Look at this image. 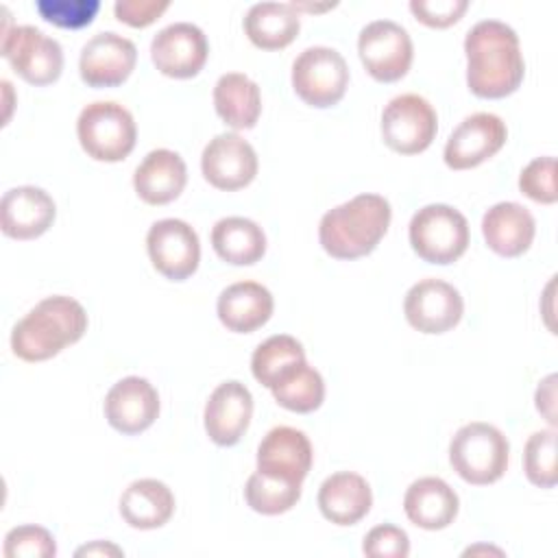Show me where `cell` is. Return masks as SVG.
<instances>
[{"instance_id":"7c38bea8","label":"cell","mask_w":558,"mask_h":558,"mask_svg":"<svg viewBox=\"0 0 558 558\" xmlns=\"http://www.w3.org/2000/svg\"><path fill=\"white\" fill-rule=\"evenodd\" d=\"M408 323L421 333H445L453 329L464 312L460 292L442 279H421L403 301Z\"/></svg>"},{"instance_id":"4fadbf2b","label":"cell","mask_w":558,"mask_h":558,"mask_svg":"<svg viewBox=\"0 0 558 558\" xmlns=\"http://www.w3.org/2000/svg\"><path fill=\"white\" fill-rule=\"evenodd\" d=\"M209 54L205 33L190 22L163 26L150 41V59L155 68L172 78L196 76Z\"/></svg>"},{"instance_id":"60d3db41","label":"cell","mask_w":558,"mask_h":558,"mask_svg":"<svg viewBox=\"0 0 558 558\" xmlns=\"http://www.w3.org/2000/svg\"><path fill=\"white\" fill-rule=\"evenodd\" d=\"M76 556H122V549L107 541H94L76 549Z\"/></svg>"},{"instance_id":"2e32d148","label":"cell","mask_w":558,"mask_h":558,"mask_svg":"<svg viewBox=\"0 0 558 558\" xmlns=\"http://www.w3.org/2000/svg\"><path fill=\"white\" fill-rule=\"evenodd\" d=\"M203 177L218 190H240L257 174L255 148L238 133H220L201 155Z\"/></svg>"},{"instance_id":"8fae6325","label":"cell","mask_w":558,"mask_h":558,"mask_svg":"<svg viewBox=\"0 0 558 558\" xmlns=\"http://www.w3.org/2000/svg\"><path fill=\"white\" fill-rule=\"evenodd\" d=\"M146 248L153 266L172 281L187 279L201 262V242L196 231L179 218L157 220L146 235Z\"/></svg>"},{"instance_id":"d6a6232c","label":"cell","mask_w":558,"mask_h":558,"mask_svg":"<svg viewBox=\"0 0 558 558\" xmlns=\"http://www.w3.org/2000/svg\"><path fill=\"white\" fill-rule=\"evenodd\" d=\"M523 469L527 480L534 486L551 488L558 480L556 471V432L554 429H541L534 432L523 451Z\"/></svg>"},{"instance_id":"8d00e7d4","label":"cell","mask_w":558,"mask_h":558,"mask_svg":"<svg viewBox=\"0 0 558 558\" xmlns=\"http://www.w3.org/2000/svg\"><path fill=\"white\" fill-rule=\"evenodd\" d=\"M362 551L371 558H405L410 554V538L401 527L384 523L364 536Z\"/></svg>"},{"instance_id":"1f68e13d","label":"cell","mask_w":558,"mask_h":558,"mask_svg":"<svg viewBox=\"0 0 558 558\" xmlns=\"http://www.w3.org/2000/svg\"><path fill=\"white\" fill-rule=\"evenodd\" d=\"M303 360H305V351L301 342L292 336L279 333V336H270L253 351L251 371L262 386L270 388L283 368Z\"/></svg>"},{"instance_id":"603a6c76","label":"cell","mask_w":558,"mask_h":558,"mask_svg":"<svg viewBox=\"0 0 558 558\" xmlns=\"http://www.w3.org/2000/svg\"><path fill=\"white\" fill-rule=\"evenodd\" d=\"M272 294L257 281H238L227 286L218 296V318L235 333H251L272 316Z\"/></svg>"},{"instance_id":"30bf717a","label":"cell","mask_w":558,"mask_h":558,"mask_svg":"<svg viewBox=\"0 0 558 558\" xmlns=\"http://www.w3.org/2000/svg\"><path fill=\"white\" fill-rule=\"evenodd\" d=\"M357 52L366 72L379 83H392L408 74L414 57L412 39L392 20H375L360 31Z\"/></svg>"},{"instance_id":"44dd1931","label":"cell","mask_w":558,"mask_h":558,"mask_svg":"<svg viewBox=\"0 0 558 558\" xmlns=\"http://www.w3.org/2000/svg\"><path fill=\"white\" fill-rule=\"evenodd\" d=\"M187 183V168L179 153L168 148L150 150L135 168L133 187L148 205H166L174 201Z\"/></svg>"},{"instance_id":"9c48e42d","label":"cell","mask_w":558,"mask_h":558,"mask_svg":"<svg viewBox=\"0 0 558 558\" xmlns=\"http://www.w3.org/2000/svg\"><path fill=\"white\" fill-rule=\"evenodd\" d=\"M2 57L26 83L37 87L54 83L63 70L59 41L28 24L4 31Z\"/></svg>"},{"instance_id":"5bb4252c","label":"cell","mask_w":558,"mask_h":558,"mask_svg":"<svg viewBox=\"0 0 558 558\" xmlns=\"http://www.w3.org/2000/svg\"><path fill=\"white\" fill-rule=\"evenodd\" d=\"M508 137L504 120L495 113L480 111L464 118L445 144V163L453 170H469L493 157Z\"/></svg>"},{"instance_id":"e0dca14e","label":"cell","mask_w":558,"mask_h":558,"mask_svg":"<svg viewBox=\"0 0 558 558\" xmlns=\"http://www.w3.org/2000/svg\"><path fill=\"white\" fill-rule=\"evenodd\" d=\"M159 414V395L144 377L131 375L111 386L105 397V416L113 429L133 436L148 429Z\"/></svg>"},{"instance_id":"ac0fdd59","label":"cell","mask_w":558,"mask_h":558,"mask_svg":"<svg viewBox=\"0 0 558 558\" xmlns=\"http://www.w3.org/2000/svg\"><path fill=\"white\" fill-rule=\"evenodd\" d=\"M314 451L310 438L294 427H272L257 447V471L301 484L312 469Z\"/></svg>"},{"instance_id":"5b68a950","label":"cell","mask_w":558,"mask_h":558,"mask_svg":"<svg viewBox=\"0 0 558 558\" xmlns=\"http://www.w3.org/2000/svg\"><path fill=\"white\" fill-rule=\"evenodd\" d=\"M76 135L92 159L122 161L135 148L137 126L126 107L113 100H96L81 111Z\"/></svg>"},{"instance_id":"83f0119b","label":"cell","mask_w":558,"mask_h":558,"mask_svg":"<svg viewBox=\"0 0 558 558\" xmlns=\"http://www.w3.org/2000/svg\"><path fill=\"white\" fill-rule=\"evenodd\" d=\"M216 113L231 129H253L262 113V94L255 81L242 72H227L214 87Z\"/></svg>"},{"instance_id":"7402d4cb","label":"cell","mask_w":558,"mask_h":558,"mask_svg":"<svg viewBox=\"0 0 558 558\" xmlns=\"http://www.w3.org/2000/svg\"><path fill=\"white\" fill-rule=\"evenodd\" d=\"M482 233L490 251L501 257H519L534 240V216L519 203L504 201L493 205L482 218Z\"/></svg>"},{"instance_id":"f35d334b","label":"cell","mask_w":558,"mask_h":558,"mask_svg":"<svg viewBox=\"0 0 558 558\" xmlns=\"http://www.w3.org/2000/svg\"><path fill=\"white\" fill-rule=\"evenodd\" d=\"M168 7V0H118L113 4V11L120 22L133 28H144L153 24Z\"/></svg>"},{"instance_id":"3957f363","label":"cell","mask_w":558,"mask_h":558,"mask_svg":"<svg viewBox=\"0 0 558 558\" xmlns=\"http://www.w3.org/2000/svg\"><path fill=\"white\" fill-rule=\"evenodd\" d=\"M390 216L392 209L384 196L357 194L320 218V246L336 259L364 257L386 235Z\"/></svg>"},{"instance_id":"f546056e","label":"cell","mask_w":558,"mask_h":558,"mask_svg":"<svg viewBox=\"0 0 558 558\" xmlns=\"http://www.w3.org/2000/svg\"><path fill=\"white\" fill-rule=\"evenodd\" d=\"M270 392L281 408L307 414L320 408L325 399V381L320 373L303 360L283 368L270 386Z\"/></svg>"},{"instance_id":"ba28073f","label":"cell","mask_w":558,"mask_h":558,"mask_svg":"<svg viewBox=\"0 0 558 558\" xmlns=\"http://www.w3.org/2000/svg\"><path fill=\"white\" fill-rule=\"evenodd\" d=\"M436 131V111L418 94L395 96L381 111V137L395 153H423L434 142Z\"/></svg>"},{"instance_id":"e575fe53","label":"cell","mask_w":558,"mask_h":558,"mask_svg":"<svg viewBox=\"0 0 558 558\" xmlns=\"http://www.w3.org/2000/svg\"><path fill=\"white\" fill-rule=\"evenodd\" d=\"M57 554L52 534L39 525H17L4 536L7 558H50Z\"/></svg>"},{"instance_id":"4316f807","label":"cell","mask_w":558,"mask_h":558,"mask_svg":"<svg viewBox=\"0 0 558 558\" xmlns=\"http://www.w3.org/2000/svg\"><path fill=\"white\" fill-rule=\"evenodd\" d=\"M301 20L292 2H257L244 17L248 39L262 50H279L294 41Z\"/></svg>"},{"instance_id":"277c9868","label":"cell","mask_w":558,"mask_h":558,"mask_svg":"<svg viewBox=\"0 0 558 558\" xmlns=\"http://www.w3.org/2000/svg\"><path fill=\"white\" fill-rule=\"evenodd\" d=\"M508 438L495 425L482 421L462 425L449 445L453 471L475 486L497 482L508 469Z\"/></svg>"},{"instance_id":"7a4b0ae2","label":"cell","mask_w":558,"mask_h":558,"mask_svg":"<svg viewBox=\"0 0 558 558\" xmlns=\"http://www.w3.org/2000/svg\"><path fill=\"white\" fill-rule=\"evenodd\" d=\"M87 314L72 296L39 301L11 331V349L24 362H44L83 338Z\"/></svg>"},{"instance_id":"8992f818","label":"cell","mask_w":558,"mask_h":558,"mask_svg":"<svg viewBox=\"0 0 558 558\" xmlns=\"http://www.w3.org/2000/svg\"><path fill=\"white\" fill-rule=\"evenodd\" d=\"M410 244L429 264H451L469 246V222L451 205H425L410 220Z\"/></svg>"},{"instance_id":"ffe728a7","label":"cell","mask_w":558,"mask_h":558,"mask_svg":"<svg viewBox=\"0 0 558 558\" xmlns=\"http://www.w3.org/2000/svg\"><path fill=\"white\" fill-rule=\"evenodd\" d=\"M253 416V395L251 390L231 379L222 381L205 403V432L207 436L220 445L231 447L235 445Z\"/></svg>"},{"instance_id":"4dcf8cb0","label":"cell","mask_w":558,"mask_h":558,"mask_svg":"<svg viewBox=\"0 0 558 558\" xmlns=\"http://www.w3.org/2000/svg\"><path fill=\"white\" fill-rule=\"evenodd\" d=\"M301 497V484L255 471L244 486L246 504L259 514L288 512Z\"/></svg>"},{"instance_id":"d4e9b609","label":"cell","mask_w":558,"mask_h":558,"mask_svg":"<svg viewBox=\"0 0 558 558\" xmlns=\"http://www.w3.org/2000/svg\"><path fill=\"white\" fill-rule=\"evenodd\" d=\"M458 495L440 477H421L412 482L403 497L408 519L423 530H442L458 514Z\"/></svg>"},{"instance_id":"836d02e7","label":"cell","mask_w":558,"mask_h":558,"mask_svg":"<svg viewBox=\"0 0 558 558\" xmlns=\"http://www.w3.org/2000/svg\"><path fill=\"white\" fill-rule=\"evenodd\" d=\"M39 15L59 28H83L94 22L100 11L98 0H37Z\"/></svg>"},{"instance_id":"52a82bcc","label":"cell","mask_w":558,"mask_h":558,"mask_svg":"<svg viewBox=\"0 0 558 558\" xmlns=\"http://www.w3.org/2000/svg\"><path fill=\"white\" fill-rule=\"evenodd\" d=\"M349 85L344 57L327 46L305 48L292 63V87L310 107H331L340 102Z\"/></svg>"},{"instance_id":"9a60e30c","label":"cell","mask_w":558,"mask_h":558,"mask_svg":"<svg viewBox=\"0 0 558 558\" xmlns=\"http://www.w3.org/2000/svg\"><path fill=\"white\" fill-rule=\"evenodd\" d=\"M135 61V44L113 31H105L83 46L78 72L89 87H116L131 76Z\"/></svg>"},{"instance_id":"74e56055","label":"cell","mask_w":558,"mask_h":558,"mask_svg":"<svg viewBox=\"0 0 558 558\" xmlns=\"http://www.w3.org/2000/svg\"><path fill=\"white\" fill-rule=\"evenodd\" d=\"M469 9V0H412L410 11L414 17L432 28L456 24Z\"/></svg>"},{"instance_id":"d590c367","label":"cell","mask_w":558,"mask_h":558,"mask_svg":"<svg viewBox=\"0 0 558 558\" xmlns=\"http://www.w3.org/2000/svg\"><path fill=\"white\" fill-rule=\"evenodd\" d=\"M519 187L525 196L536 203L551 205L558 198L556 190V159L554 157H536L530 161L519 174Z\"/></svg>"},{"instance_id":"ab89813d","label":"cell","mask_w":558,"mask_h":558,"mask_svg":"<svg viewBox=\"0 0 558 558\" xmlns=\"http://www.w3.org/2000/svg\"><path fill=\"white\" fill-rule=\"evenodd\" d=\"M554 399H556V375H547L538 390H536V410L551 423L556 425V410H554Z\"/></svg>"},{"instance_id":"d6986e66","label":"cell","mask_w":558,"mask_h":558,"mask_svg":"<svg viewBox=\"0 0 558 558\" xmlns=\"http://www.w3.org/2000/svg\"><path fill=\"white\" fill-rule=\"evenodd\" d=\"M54 214L52 196L35 185L11 187L0 201L2 233L13 240L39 238L54 222Z\"/></svg>"},{"instance_id":"484cf974","label":"cell","mask_w":558,"mask_h":558,"mask_svg":"<svg viewBox=\"0 0 558 558\" xmlns=\"http://www.w3.org/2000/svg\"><path fill=\"white\" fill-rule=\"evenodd\" d=\"M174 512L172 490L153 477L131 482L120 497V514L135 530H155Z\"/></svg>"},{"instance_id":"cb8c5ba5","label":"cell","mask_w":558,"mask_h":558,"mask_svg":"<svg viewBox=\"0 0 558 558\" xmlns=\"http://www.w3.org/2000/svg\"><path fill=\"white\" fill-rule=\"evenodd\" d=\"M373 493L368 482L351 471L329 475L318 488V508L336 525H353L371 510Z\"/></svg>"},{"instance_id":"6da1fadb","label":"cell","mask_w":558,"mask_h":558,"mask_svg":"<svg viewBox=\"0 0 558 558\" xmlns=\"http://www.w3.org/2000/svg\"><path fill=\"white\" fill-rule=\"evenodd\" d=\"M466 85L480 98H504L523 81L525 61L517 33L499 20L477 22L464 37Z\"/></svg>"},{"instance_id":"f1b7e54d","label":"cell","mask_w":558,"mask_h":558,"mask_svg":"<svg viewBox=\"0 0 558 558\" xmlns=\"http://www.w3.org/2000/svg\"><path fill=\"white\" fill-rule=\"evenodd\" d=\"M211 246L227 264L251 266L266 253V235L251 218L229 216L214 225Z\"/></svg>"}]
</instances>
